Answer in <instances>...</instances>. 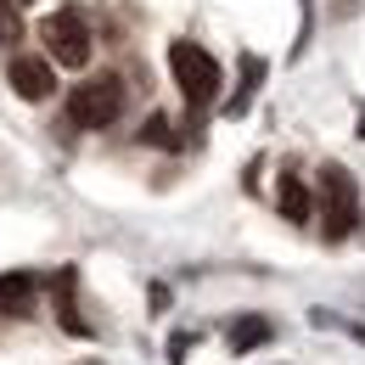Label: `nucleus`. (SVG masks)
I'll use <instances>...</instances> for the list:
<instances>
[{"label": "nucleus", "mask_w": 365, "mask_h": 365, "mask_svg": "<svg viewBox=\"0 0 365 365\" xmlns=\"http://www.w3.org/2000/svg\"><path fill=\"white\" fill-rule=\"evenodd\" d=\"M320 225H326V242H349L360 225V185L343 163L320 169Z\"/></svg>", "instance_id": "nucleus-1"}, {"label": "nucleus", "mask_w": 365, "mask_h": 365, "mask_svg": "<svg viewBox=\"0 0 365 365\" xmlns=\"http://www.w3.org/2000/svg\"><path fill=\"white\" fill-rule=\"evenodd\" d=\"M169 68H175V85L185 91L191 107H208V101L220 96V62L197 46V40H175V46H169Z\"/></svg>", "instance_id": "nucleus-2"}, {"label": "nucleus", "mask_w": 365, "mask_h": 365, "mask_svg": "<svg viewBox=\"0 0 365 365\" xmlns=\"http://www.w3.org/2000/svg\"><path fill=\"white\" fill-rule=\"evenodd\" d=\"M118 113H124V85H118L113 73L85 79V85L68 91V118H73L79 130H101V124H113Z\"/></svg>", "instance_id": "nucleus-3"}, {"label": "nucleus", "mask_w": 365, "mask_h": 365, "mask_svg": "<svg viewBox=\"0 0 365 365\" xmlns=\"http://www.w3.org/2000/svg\"><path fill=\"white\" fill-rule=\"evenodd\" d=\"M40 40L51 46V62H62V68H85L91 62V29H85V17L68 6V11H51L46 23H40Z\"/></svg>", "instance_id": "nucleus-4"}, {"label": "nucleus", "mask_w": 365, "mask_h": 365, "mask_svg": "<svg viewBox=\"0 0 365 365\" xmlns=\"http://www.w3.org/2000/svg\"><path fill=\"white\" fill-rule=\"evenodd\" d=\"M11 91L23 96V101H46V96L56 91L51 56H11Z\"/></svg>", "instance_id": "nucleus-5"}, {"label": "nucleus", "mask_w": 365, "mask_h": 365, "mask_svg": "<svg viewBox=\"0 0 365 365\" xmlns=\"http://www.w3.org/2000/svg\"><path fill=\"white\" fill-rule=\"evenodd\" d=\"M73 287H79V275H73V270H56V275H51V292H56V320H62V331L85 337L91 326H85V320H79V309H73Z\"/></svg>", "instance_id": "nucleus-6"}, {"label": "nucleus", "mask_w": 365, "mask_h": 365, "mask_svg": "<svg viewBox=\"0 0 365 365\" xmlns=\"http://www.w3.org/2000/svg\"><path fill=\"white\" fill-rule=\"evenodd\" d=\"M275 202H281V214H287L292 225H309V191H304L298 175H281V180H275Z\"/></svg>", "instance_id": "nucleus-7"}, {"label": "nucleus", "mask_w": 365, "mask_h": 365, "mask_svg": "<svg viewBox=\"0 0 365 365\" xmlns=\"http://www.w3.org/2000/svg\"><path fill=\"white\" fill-rule=\"evenodd\" d=\"M275 337V326L264 315H236L230 320V349L236 354H247V349H259V343H270Z\"/></svg>", "instance_id": "nucleus-8"}, {"label": "nucleus", "mask_w": 365, "mask_h": 365, "mask_svg": "<svg viewBox=\"0 0 365 365\" xmlns=\"http://www.w3.org/2000/svg\"><path fill=\"white\" fill-rule=\"evenodd\" d=\"M34 309V281L29 275H0V315H29Z\"/></svg>", "instance_id": "nucleus-9"}, {"label": "nucleus", "mask_w": 365, "mask_h": 365, "mask_svg": "<svg viewBox=\"0 0 365 365\" xmlns=\"http://www.w3.org/2000/svg\"><path fill=\"white\" fill-rule=\"evenodd\" d=\"M259 79H264V62H259V56H242V85H236V96H230V118L247 113V101H253V91H259Z\"/></svg>", "instance_id": "nucleus-10"}, {"label": "nucleus", "mask_w": 365, "mask_h": 365, "mask_svg": "<svg viewBox=\"0 0 365 365\" xmlns=\"http://www.w3.org/2000/svg\"><path fill=\"white\" fill-rule=\"evenodd\" d=\"M17 34H23V17L11 0H0V46H17Z\"/></svg>", "instance_id": "nucleus-11"}, {"label": "nucleus", "mask_w": 365, "mask_h": 365, "mask_svg": "<svg viewBox=\"0 0 365 365\" xmlns=\"http://www.w3.org/2000/svg\"><path fill=\"white\" fill-rule=\"evenodd\" d=\"M140 140H152V146H175V135H169V118H158V113H152V118H146V135Z\"/></svg>", "instance_id": "nucleus-12"}, {"label": "nucleus", "mask_w": 365, "mask_h": 365, "mask_svg": "<svg viewBox=\"0 0 365 365\" xmlns=\"http://www.w3.org/2000/svg\"><path fill=\"white\" fill-rule=\"evenodd\" d=\"M185 349H191V331H180V337H169V354H175V365H185Z\"/></svg>", "instance_id": "nucleus-13"}, {"label": "nucleus", "mask_w": 365, "mask_h": 365, "mask_svg": "<svg viewBox=\"0 0 365 365\" xmlns=\"http://www.w3.org/2000/svg\"><path fill=\"white\" fill-rule=\"evenodd\" d=\"M85 365H96V360H85Z\"/></svg>", "instance_id": "nucleus-14"}]
</instances>
